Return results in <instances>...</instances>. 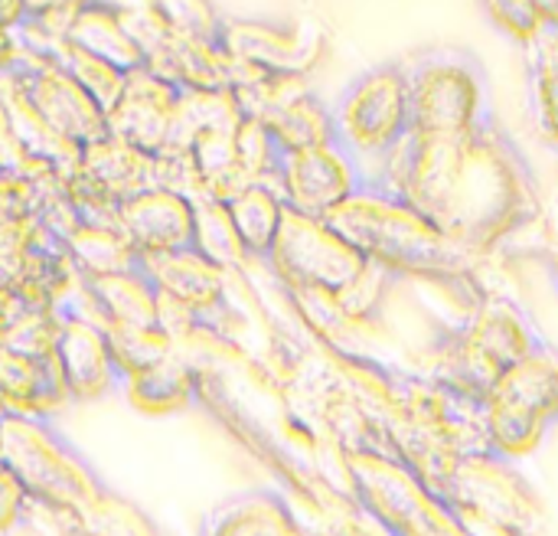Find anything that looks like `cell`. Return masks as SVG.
<instances>
[{"label":"cell","instance_id":"obj_1","mask_svg":"<svg viewBox=\"0 0 558 536\" xmlns=\"http://www.w3.org/2000/svg\"><path fill=\"white\" fill-rule=\"evenodd\" d=\"M373 180L474 259L500 252L546 216L539 174L497 115L464 134H409Z\"/></svg>","mask_w":558,"mask_h":536},{"label":"cell","instance_id":"obj_2","mask_svg":"<svg viewBox=\"0 0 558 536\" xmlns=\"http://www.w3.org/2000/svg\"><path fill=\"white\" fill-rule=\"evenodd\" d=\"M324 429L333 439L347 498L383 536H481L458 504H451L402 452L376 409L347 383L324 396Z\"/></svg>","mask_w":558,"mask_h":536},{"label":"cell","instance_id":"obj_3","mask_svg":"<svg viewBox=\"0 0 558 536\" xmlns=\"http://www.w3.org/2000/svg\"><path fill=\"white\" fill-rule=\"evenodd\" d=\"M324 219L366 259L389 265L402 278H422L448 288L468 311L490 291L474 269V255H468L409 200L373 177Z\"/></svg>","mask_w":558,"mask_h":536},{"label":"cell","instance_id":"obj_4","mask_svg":"<svg viewBox=\"0 0 558 536\" xmlns=\"http://www.w3.org/2000/svg\"><path fill=\"white\" fill-rule=\"evenodd\" d=\"M546 344L549 337L526 305L504 291H487L464 321L441 324L435 331L425 350V370L484 403L510 367L543 350Z\"/></svg>","mask_w":558,"mask_h":536},{"label":"cell","instance_id":"obj_5","mask_svg":"<svg viewBox=\"0 0 558 536\" xmlns=\"http://www.w3.org/2000/svg\"><path fill=\"white\" fill-rule=\"evenodd\" d=\"M0 462L46 508L82 514L101 504L95 472L43 416L0 413Z\"/></svg>","mask_w":558,"mask_h":536},{"label":"cell","instance_id":"obj_6","mask_svg":"<svg viewBox=\"0 0 558 536\" xmlns=\"http://www.w3.org/2000/svg\"><path fill=\"white\" fill-rule=\"evenodd\" d=\"M412 134H464L494 118L484 62L464 46H435L405 59Z\"/></svg>","mask_w":558,"mask_h":536},{"label":"cell","instance_id":"obj_7","mask_svg":"<svg viewBox=\"0 0 558 536\" xmlns=\"http://www.w3.org/2000/svg\"><path fill=\"white\" fill-rule=\"evenodd\" d=\"M337 138L373 177L379 164L412 134V95L405 59L363 69L333 102Z\"/></svg>","mask_w":558,"mask_h":536},{"label":"cell","instance_id":"obj_8","mask_svg":"<svg viewBox=\"0 0 558 536\" xmlns=\"http://www.w3.org/2000/svg\"><path fill=\"white\" fill-rule=\"evenodd\" d=\"M487 439L504 458L533 455L558 426V347L549 341L510 367L484 400Z\"/></svg>","mask_w":558,"mask_h":536},{"label":"cell","instance_id":"obj_9","mask_svg":"<svg viewBox=\"0 0 558 536\" xmlns=\"http://www.w3.org/2000/svg\"><path fill=\"white\" fill-rule=\"evenodd\" d=\"M265 265L281 282V288L333 298L360 278L369 259L324 216H307L284 203V219Z\"/></svg>","mask_w":558,"mask_h":536},{"label":"cell","instance_id":"obj_10","mask_svg":"<svg viewBox=\"0 0 558 536\" xmlns=\"http://www.w3.org/2000/svg\"><path fill=\"white\" fill-rule=\"evenodd\" d=\"M222 49L239 62V85L258 75L307 79L324 52L327 29L307 20H222Z\"/></svg>","mask_w":558,"mask_h":536},{"label":"cell","instance_id":"obj_11","mask_svg":"<svg viewBox=\"0 0 558 536\" xmlns=\"http://www.w3.org/2000/svg\"><path fill=\"white\" fill-rule=\"evenodd\" d=\"M366 180V167L340 138L304 151H284L278 170V190L284 203L307 216H327Z\"/></svg>","mask_w":558,"mask_h":536},{"label":"cell","instance_id":"obj_12","mask_svg":"<svg viewBox=\"0 0 558 536\" xmlns=\"http://www.w3.org/2000/svg\"><path fill=\"white\" fill-rule=\"evenodd\" d=\"M13 72L20 75V85L36 105V111L52 124V131H59L72 144L85 147L108 134V111L56 59H39L20 49Z\"/></svg>","mask_w":558,"mask_h":536},{"label":"cell","instance_id":"obj_13","mask_svg":"<svg viewBox=\"0 0 558 536\" xmlns=\"http://www.w3.org/2000/svg\"><path fill=\"white\" fill-rule=\"evenodd\" d=\"M56 364L72 403H92L114 390H124V373L114 364L105 324L98 321L59 318Z\"/></svg>","mask_w":558,"mask_h":536},{"label":"cell","instance_id":"obj_14","mask_svg":"<svg viewBox=\"0 0 558 536\" xmlns=\"http://www.w3.org/2000/svg\"><path fill=\"white\" fill-rule=\"evenodd\" d=\"M118 229L141 255L196 246V203L177 190L150 187L118 206Z\"/></svg>","mask_w":558,"mask_h":536},{"label":"cell","instance_id":"obj_15","mask_svg":"<svg viewBox=\"0 0 558 536\" xmlns=\"http://www.w3.org/2000/svg\"><path fill=\"white\" fill-rule=\"evenodd\" d=\"M177 98L180 88L173 82L160 79L147 65L131 69L118 102L108 111V131L147 154H163L170 141Z\"/></svg>","mask_w":558,"mask_h":536},{"label":"cell","instance_id":"obj_16","mask_svg":"<svg viewBox=\"0 0 558 536\" xmlns=\"http://www.w3.org/2000/svg\"><path fill=\"white\" fill-rule=\"evenodd\" d=\"M141 269L150 275L157 291L183 301L193 308L206 331H219V318L229 314L226 308V269L206 259L196 246L160 252V255H141Z\"/></svg>","mask_w":558,"mask_h":536},{"label":"cell","instance_id":"obj_17","mask_svg":"<svg viewBox=\"0 0 558 536\" xmlns=\"http://www.w3.org/2000/svg\"><path fill=\"white\" fill-rule=\"evenodd\" d=\"M65 403L72 400L56 357H33L0 344V413L49 419Z\"/></svg>","mask_w":558,"mask_h":536},{"label":"cell","instance_id":"obj_18","mask_svg":"<svg viewBox=\"0 0 558 536\" xmlns=\"http://www.w3.org/2000/svg\"><path fill=\"white\" fill-rule=\"evenodd\" d=\"M199 536H317L301 524L291 501L281 491L255 488L216 504Z\"/></svg>","mask_w":558,"mask_h":536},{"label":"cell","instance_id":"obj_19","mask_svg":"<svg viewBox=\"0 0 558 536\" xmlns=\"http://www.w3.org/2000/svg\"><path fill=\"white\" fill-rule=\"evenodd\" d=\"M78 170L118 203L150 187H160V154H147L111 131L82 147Z\"/></svg>","mask_w":558,"mask_h":536},{"label":"cell","instance_id":"obj_20","mask_svg":"<svg viewBox=\"0 0 558 536\" xmlns=\"http://www.w3.org/2000/svg\"><path fill=\"white\" fill-rule=\"evenodd\" d=\"M0 102L13 121L16 141L23 144V151L36 160L52 164L62 177H69L78 167L82 147L72 144L69 138H62L59 131H52V124L36 111V105L29 102V95L20 85V75L13 69H0Z\"/></svg>","mask_w":558,"mask_h":536},{"label":"cell","instance_id":"obj_21","mask_svg":"<svg viewBox=\"0 0 558 536\" xmlns=\"http://www.w3.org/2000/svg\"><path fill=\"white\" fill-rule=\"evenodd\" d=\"M92 298L98 305L101 324H128V327H157V285L137 265L131 272L88 278Z\"/></svg>","mask_w":558,"mask_h":536},{"label":"cell","instance_id":"obj_22","mask_svg":"<svg viewBox=\"0 0 558 536\" xmlns=\"http://www.w3.org/2000/svg\"><path fill=\"white\" fill-rule=\"evenodd\" d=\"M232 226L248 252V262H268L281 219H284V196L271 183H245L239 193L226 200Z\"/></svg>","mask_w":558,"mask_h":536},{"label":"cell","instance_id":"obj_23","mask_svg":"<svg viewBox=\"0 0 558 536\" xmlns=\"http://www.w3.org/2000/svg\"><path fill=\"white\" fill-rule=\"evenodd\" d=\"M124 393L141 413L167 416V413H180L196 403L199 377L186 360L170 354L160 364H154L141 373H131L124 380Z\"/></svg>","mask_w":558,"mask_h":536},{"label":"cell","instance_id":"obj_24","mask_svg":"<svg viewBox=\"0 0 558 536\" xmlns=\"http://www.w3.org/2000/svg\"><path fill=\"white\" fill-rule=\"evenodd\" d=\"M69 43L101 56L105 62L118 65L121 72L141 69L144 65V49L134 39V33L128 29L121 13L111 10H92V7H78V13L72 16L69 26Z\"/></svg>","mask_w":558,"mask_h":536},{"label":"cell","instance_id":"obj_25","mask_svg":"<svg viewBox=\"0 0 558 536\" xmlns=\"http://www.w3.org/2000/svg\"><path fill=\"white\" fill-rule=\"evenodd\" d=\"M65 249H69L75 269L85 278L131 272V269L141 265V252L131 246V239L118 226H92V223H82L65 239Z\"/></svg>","mask_w":558,"mask_h":536},{"label":"cell","instance_id":"obj_26","mask_svg":"<svg viewBox=\"0 0 558 536\" xmlns=\"http://www.w3.org/2000/svg\"><path fill=\"white\" fill-rule=\"evenodd\" d=\"M399 282H402L399 272L369 259V265L360 272V278L353 285H347L340 295L327 298L330 314L343 324H369L383 314V305Z\"/></svg>","mask_w":558,"mask_h":536},{"label":"cell","instance_id":"obj_27","mask_svg":"<svg viewBox=\"0 0 558 536\" xmlns=\"http://www.w3.org/2000/svg\"><path fill=\"white\" fill-rule=\"evenodd\" d=\"M530 52V92L543 134L558 147V29H546Z\"/></svg>","mask_w":558,"mask_h":536},{"label":"cell","instance_id":"obj_28","mask_svg":"<svg viewBox=\"0 0 558 536\" xmlns=\"http://www.w3.org/2000/svg\"><path fill=\"white\" fill-rule=\"evenodd\" d=\"M193 203H196V249L216 265H222L226 272L242 269L248 262V252L232 226L229 206L213 196H203Z\"/></svg>","mask_w":558,"mask_h":536},{"label":"cell","instance_id":"obj_29","mask_svg":"<svg viewBox=\"0 0 558 536\" xmlns=\"http://www.w3.org/2000/svg\"><path fill=\"white\" fill-rule=\"evenodd\" d=\"M281 144L271 134V128L255 118V115H242L239 128H235V160L239 170L248 183H271L278 187V170H281Z\"/></svg>","mask_w":558,"mask_h":536},{"label":"cell","instance_id":"obj_30","mask_svg":"<svg viewBox=\"0 0 558 536\" xmlns=\"http://www.w3.org/2000/svg\"><path fill=\"white\" fill-rule=\"evenodd\" d=\"M114 364L121 367L124 380L131 373H141L154 364H160L163 357L173 354L177 341L170 334H163L160 327H128V324H105Z\"/></svg>","mask_w":558,"mask_h":536},{"label":"cell","instance_id":"obj_31","mask_svg":"<svg viewBox=\"0 0 558 536\" xmlns=\"http://www.w3.org/2000/svg\"><path fill=\"white\" fill-rule=\"evenodd\" d=\"M56 62L65 65V69L88 88V95H92L105 111H111V105L118 102V95H121V88H124V82H128V72H121L118 65L105 62L101 56H95V52H88V49L69 43V39L59 46Z\"/></svg>","mask_w":558,"mask_h":536},{"label":"cell","instance_id":"obj_32","mask_svg":"<svg viewBox=\"0 0 558 536\" xmlns=\"http://www.w3.org/2000/svg\"><path fill=\"white\" fill-rule=\"evenodd\" d=\"M39 219L36 216H16L0 210V285H16L29 252L39 242Z\"/></svg>","mask_w":558,"mask_h":536},{"label":"cell","instance_id":"obj_33","mask_svg":"<svg viewBox=\"0 0 558 536\" xmlns=\"http://www.w3.org/2000/svg\"><path fill=\"white\" fill-rule=\"evenodd\" d=\"M56 337H59V318L43 308H26L0 334V344L33 357H56Z\"/></svg>","mask_w":558,"mask_h":536},{"label":"cell","instance_id":"obj_34","mask_svg":"<svg viewBox=\"0 0 558 536\" xmlns=\"http://www.w3.org/2000/svg\"><path fill=\"white\" fill-rule=\"evenodd\" d=\"M481 10L504 36H510L523 49L533 46L549 29L533 0H481Z\"/></svg>","mask_w":558,"mask_h":536},{"label":"cell","instance_id":"obj_35","mask_svg":"<svg viewBox=\"0 0 558 536\" xmlns=\"http://www.w3.org/2000/svg\"><path fill=\"white\" fill-rule=\"evenodd\" d=\"M154 3L163 13V20L170 23V29L219 39V29H222L226 16H219L209 0H154Z\"/></svg>","mask_w":558,"mask_h":536},{"label":"cell","instance_id":"obj_36","mask_svg":"<svg viewBox=\"0 0 558 536\" xmlns=\"http://www.w3.org/2000/svg\"><path fill=\"white\" fill-rule=\"evenodd\" d=\"M0 157L7 160V167H10L13 174H23V177H39V174H46V170H56L52 164L36 160V157H29V154L23 151V144L16 141L13 121H10V115H7V108H3V102H0Z\"/></svg>","mask_w":558,"mask_h":536},{"label":"cell","instance_id":"obj_37","mask_svg":"<svg viewBox=\"0 0 558 536\" xmlns=\"http://www.w3.org/2000/svg\"><path fill=\"white\" fill-rule=\"evenodd\" d=\"M29 501L33 498L26 495L23 481L0 462V536L10 534L16 524H23Z\"/></svg>","mask_w":558,"mask_h":536},{"label":"cell","instance_id":"obj_38","mask_svg":"<svg viewBox=\"0 0 558 536\" xmlns=\"http://www.w3.org/2000/svg\"><path fill=\"white\" fill-rule=\"evenodd\" d=\"M543 226H546V236H543V246H539L536 259L549 269V275H553L558 288V216H553V219L543 216Z\"/></svg>","mask_w":558,"mask_h":536},{"label":"cell","instance_id":"obj_39","mask_svg":"<svg viewBox=\"0 0 558 536\" xmlns=\"http://www.w3.org/2000/svg\"><path fill=\"white\" fill-rule=\"evenodd\" d=\"M23 311H26V305H23V298L16 295V288L0 285V334H3Z\"/></svg>","mask_w":558,"mask_h":536},{"label":"cell","instance_id":"obj_40","mask_svg":"<svg viewBox=\"0 0 558 536\" xmlns=\"http://www.w3.org/2000/svg\"><path fill=\"white\" fill-rule=\"evenodd\" d=\"M65 3H78V0H23V10H26V16H43V13L59 10Z\"/></svg>","mask_w":558,"mask_h":536},{"label":"cell","instance_id":"obj_41","mask_svg":"<svg viewBox=\"0 0 558 536\" xmlns=\"http://www.w3.org/2000/svg\"><path fill=\"white\" fill-rule=\"evenodd\" d=\"M137 0H78V7H92V10H111V13H124L131 10Z\"/></svg>","mask_w":558,"mask_h":536},{"label":"cell","instance_id":"obj_42","mask_svg":"<svg viewBox=\"0 0 558 536\" xmlns=\"http://www.w3.org/2000/svg\"><path fill=\"white\" fill-rule=\"evenodd\" d=\"M533 3H536L543 23H546L549 29H558V0H533Z\"/></svg>","mask_w":558,"mask_h":536},{"label":"cell","instance_id":"obj_43","mask_svg":"<svg viewBox=\"0 0 558 536\" xmlns=\"http://www.w3.org/2000/svg\"><path fill=\"white\" fill-rule=\"evenodd\" d=\"M7 174H13V170H10V167H7V160H3V157H0V180H3V177H7Z\"/></svg>","mask_w":558,"mask_h":536}]
</instances>
